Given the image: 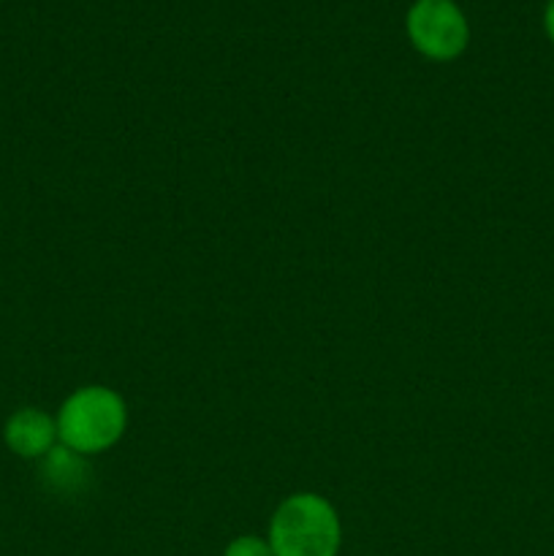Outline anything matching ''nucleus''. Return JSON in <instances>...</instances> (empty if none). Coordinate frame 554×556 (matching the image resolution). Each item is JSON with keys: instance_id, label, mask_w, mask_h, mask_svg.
<instances>
[{"instance_id": "2", "label": "nucleus", "mask_w": 554, "mask_h": 556, "mask_svg": "<svg viewBox=\"0 0 554 556\" xmlns=\"http://www.w3.org/2000/svg\"><path fill=\"white\" fill-rule=\"evenodd\" d=\"M54 421L60 445L90 456L119 443L128 427V407L117 391L106 386H85L60 405Z\"/></svg>"}, {"instance_id": "6", "label": "nucleus", "mask_w": 554, "mask_h": 556, "mask_svg": "<svg viewBox=\"0 0 554 556\" xmlns=\"http://www.w3.org/2000/svg\"><path fill=\"white\" fill-rule=\"evenodd\" d=\"M223 556H275L269 541L259 535H239L226 546Z\"/></svg>"}, {"instance_id": "3", "label": "nucleus", "mask_w": 554, "mask_h": 556, "mask_svg": "<svg viewBox=\"0 0 554 556\" xmlns=\"http://www.w3.org/2000/svg\"><path fill=\"white\" fill-rule=\"evenodd\" d=\"M407 38L435 63L456 60L470 43V25L454 0H416L405 16Z\"/></svg>"}, {"instance_id": "4", "label": "nucleus", "mask_w": 554, "mask_h": 556, "mask_svg": "<svg viewBox=\"0 0 554 556\" xmlns=\"http://www.w3.org/2000/svg\"><path fill=\"white\" fill-rule=\"evenodd\" d=\"M3 440L22 459H43L58 440V421L38 407H22L5 421Z\"/></svg>"}, {"instance_id": "5", "label": "nucleus", "mask_w": 554, "mask_h": 556, "mask_svg": "<svg viewBox=\"0 0 554 556\" xmlns=\"http://www.w3.org/2000/svg\"><path fill=\"white\" fill-rule=\"evenodd\" d=\"M41 481L54 494H76L90 481V467L81 454L65 448V445H54L41 459Z\"/></svg>"}, {"instance_id": "1", "label": "nucleus", "mask_w": 554, "mask_h": 556, "mask_svg": "<svg viewBox=\"0 0 554 556\" xmlns=\"http://www.w3.org/2000/svg\"><path fill=\"white\" fill-rule=\"evenodd\" d=\"M266 541L275 556H337L342 548V521L329 500L299 492L277 505Z\"/></svg>"}, {"instance_id": "7", "label": "nucleus", "mask_w": 554, "mask_h": 556, "mask_svg": "<svg viewBox=\"0 0 554 556\" xmlns=\"http://www.w3.org/2000/svg\"><path fill=\"white\" fill-rule=\"evenodd\" d=\"M543 27H546L549 41L554 43V0H549L546 11H543Z\"/></svg>"}]
</instances>
